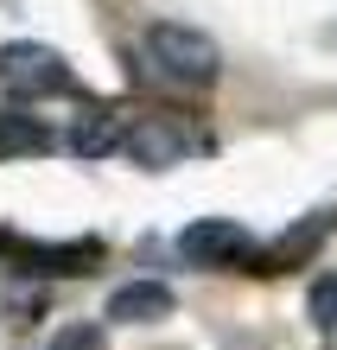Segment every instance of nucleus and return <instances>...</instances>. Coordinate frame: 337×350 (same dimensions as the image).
<instances>
[{"mask_svg":"<svg viewBox=\"0 0 337 350\" xmlns=\"http://www.w3.org/2000/svg\"><path fill=\"white\" fill-rule=\"evenodd\" d=\"M146 57H153V70L165 83L178 90H210L223 77V45L198 26H178V19H159V26H146Z\"/></svg>","mask_w":337,"mask_h":350,"instance_id":"nucleus-1","label":"nucleus"},{"mask_svg":"<svg viewBox=\"0 0 337 350\" xmlns=\"http://www.w3.org/2000/svg\"><path fill=\"white\" fill-rule=\"evenodd\" d=\"M0 90L13 102H45V96L77 90V70L38 38H13V45H0Z\"/></svg>","mask_w":337,"mask_h":350,"instance_id":"nucleus-2","label":"nucleus"},{"mask_svg":"<svg viewBox=\"0 0 337 350\" xmlns=\"http://www.w3.org/2000/svg\"><path fill=\"white\" fill-rule=\"evenodd\" d=\"M210 140L198 134V128H185L178 115H140L128 134H121V153L134 159V166H178V159H191V153H204Z\"/></svg>","mask_w":337,"mask_h":350,"instance_id":"nucleus-3","label":"nucleus"},{"mask_svg":"<svg viewBox=\"0 0 337 350\" xmlns=\"http://www.w3.org/2000/svg\"><path fill=\"white\" fill-rule=\"evenodd\" d=\"M178 261L185 267H242V261H255V236L236 217H198L178 230Z\"/></svg>","mask_w":337,"mask_h":350,"instance_id":"nucleus-4","label":"nucleus"},{"mask_svg":"<svg viewBox=\"0 0 337 350\" xmlns=\"http://www.w3.org/2000/svg\"><path fill=\"white\" fill-rule=\"evenodd\" d=\"M331 230H337V211H306L299 223H293V230H280V236H273L267 249L255 255V261H261L255 274H286V267L312 261V255H319L325 242H331Z\"/></svg>","mask_w":337,"mask_h":350,"instance_id":"nucleus-5","label":"nucleus"},{"mask_svg":"<svg viewBox=\"0 0 337 350\" xmlns=\"http://www.w3.org/2000/svg\"><path fill=\"white\" fill-rule=\"evenodd\" d=\"M178 312V293L165 280H121L109 293V319L115 325H159Z\"/></svg>","mask_w":337,"mask_h":350,"instance_id":"nucleus-6","label":"nucleus"},{"mask_svg":"<svg viewBox=\"0 0 337 350\" xmlns=\"http://www.w3.org/2000/svg\"><path fill=\"white\" fill-rule=\"evenodd\" d=\"M121 121H115V109H83L77 121H70V134H64V147L70 153H83V159H109L115 147H121Z\"/></svg>","mask_w":337,"mask_h":350,"instance_id":"nucleus-7","label":"nucleus"},{"mask_svg":"<svg viewBox=\"0 0 337 350\" xmlns=\"http://www.w3.org/2000/svg\"><path fill=\"white\" fill-rule=\"evenodd\" d=\"M19 261H26L32 274H90V267L102 261V249L96 242H64V249H57V242H26Z\"/></svg>","mask_w":337,"mask_h":350,"instance_id":"nucleus-8","label":"nucleus"},{"mask_svg":"<svg viewBox=\"0 0 337 350\" xmlns=\"http://www.w3.org/2000/svg\"><path fill=\"white\" fill-rule=\"evenodd\" d=\"M45 147H51V134L32 115H13V109L0 115V153H45Z\"/></svg>","mask_w":337,"mask_h":350,"instance_id":"nucleus-9","label":"nucleus"},{"mask_svg":"<svg viewBox=\"0 0 337 350\" xmlns=\"http://www.w3.org/2000/svg\"><path fill=\"white\" fill-rule=\"evenodd\" d=\"M312 325H325V332H337V274H319L312 280V299H306Z\"/></svg>","mask_w":337,"mask_h":350,"instance_id":"nucleus-10","label":"nucleus"},{"mask_svg":"<svg viewBox=\"0 0 337 350\" xmlns=\"http://www.w3.org/2000/svg\"><path fill=\"white\" fill-rule=\"evenodd\" d=\"M51 350H102V325H90V319H70L64 332L51 338Z\"/></svg>","mask_w":337,"mask_h":350,"instance_id":"nucleus-11","label":"nucleus"}]
</instances>
